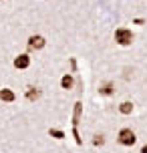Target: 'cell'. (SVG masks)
Listing matches in <instances>:
<instances>
[{"mask_svg": "<svg viewBox=\"0 0 147 153\" xmlns=\"http://www.w3.org/2000/svg\"><path fill=\"white\" fill-rule=\"evenodd\" d=\"M115 40L119 42V45H131V40H133L131 30H127V28H119V30L115 32Z\"/></svg>", "mask_w": 147, "mask_h": 153, "instance_id": "1", "label": "cell"}, {"mask_svg": "<svg viewBox=\"0 0 147 153\" xmlns=\"http://www.w3.org/2000/svg\"><path fill=\"white\" fill-rule=\"evenodd\" d=\"M119 141L123 143V145H133L135 143V133L131 129H123L119 133Z\"/></svg>", "mask_w": 147, "mask_h": 153, "instance_id": "2", "label": "cell"}, {"mask_svg": "<svg viewBox=\"0 0 147 153\" xmlns=\"http://www.w3.org/2000/svg\"><path fill=\"white\" fill-rule=\"evenodd\" d=\"M28 65H30V59H28L26 54H18V56L14 59V67L16 69H26Z\"/></svg>", "mask_w": 147, "mask_h": 153, "instance_id": "3", "label": "cell"}, {"mask_svg": "<svg viewBox=\"0 0 147 153\" xmlns=\"http://www.w3.org/2000/svg\"><path fill=\"white\" fill-rule=\"evenodd\" d=\"M28 46H30V48H42V46H45V38L39 36V34H36V36H30L28 38Z\"/></svg>", "mask_w": 147, "mask_h": 153, "instance_id": "4", "label": "cell"}, {"mask_svg": "<svg viewBox=\"0 0 147 153\" xmlns=\"http://www.w3.org/2000/svg\"><path fill=\"white\" fill-rule=\"evenodd\" d=\"M0 99L4 101V103H12L16 97H14V93L10 91V89H2V91H0Z\"/></svg>", "mask_w": 147, "mask_h": 153, "instance_id": "5", "label": "cell"}, {"mask_svg": "<svg viewBox=\"0 0 147 153\" xmlns=\"http://www.w3.org/2000/svg\"><path fill=\"white\" fill-rule=\"evenodd\" d=\"M39 97H40V91H39V89L28 87V91H26V99H28V101H36Z\"/></svg>", "mask_w": 147, "mask_h": 153, "instance_id": "6", "label": "cell"}, {"mask_svg": "<svg viewBox=\"0 0 147 153\" xmlns=\"http://www.w3.org/2000/svg\"><path fill=\"white\" fill-rule=\"evenodd\" d=\"M119 111H121L123 115H129V113L133 111V105H131V103H127V101H125V103H121V107H119Z\"/></svg>", "mask_w": 147, "mask_h": 153, "instance_id": "7", "label": "cell"}, {"mask_svg": "<svg viewBox=\"0 0 147 153\" xmlns=\"http://www.w3.org/2000/svg\"><path fill=\"white\" fill-rule=\"evenodd\" d=\"M61 85L65 87V89H71V87H73V76L65 75V76H62V81H61Z\"/></svg>", "mask_w": 147, "mask_h": 153, "instance_id": "8", "label": "cell"}, {"mask_svg": "<svg viewBox=\"0 0 147 153\" xmlns=\"http://www.w3.org/2000/svg\"><path fill=\"white\" fill-rule=\"evenodd\" d=\"M101 93H103V95H111V93H113V85L107 83L105 87H103V89H101Z\"/></svg>", "mask_w": 147, "mask_h": 153, "instance_id": "9", "label": "cell"}, {"mask_svg": "<svg viewBox=\"0 0 147 153\" xmlns=\"http://www.w3.org/2000/svg\"><path fill=\"white\" fill-rule=\"evenodd\" d=\"M50 135L56 139H62V131H56V129H50Z\"/></svg>", "mask_w": 147, "mask_h": 153, "instance_id": "10", "label": "cell"}, {"mask_svg": "<svg viewBox=\"0 0 147 153\" xmlns=\"http://www.w3.org/2000/svg\"><path fill=\"white\" fill-rule=\"evenodd\" d=\"M141 153H147V145H145V147H143V149H141Z\"/></svg>", "mask_w": 147, "mask_h": 153, "instance_id": "11", "label": "cell"}]
</instances>
